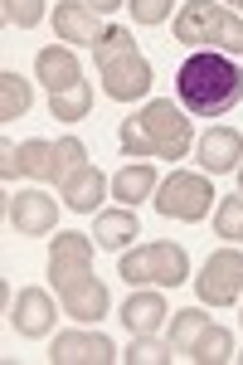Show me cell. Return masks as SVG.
Listing matches in <instances>:
<instances>
[{"instance_id":"7","label":"cell","mask_w":243,"mask_h":365,"mask_svg":"<svg viewBox=\"0 0 243 365\" xmlns=\"http://www.w3.org/2000/svg\"><path fill=\"white\" fill-rule=\"evenodd\" d=\"M195 297L205 307H239L243 297V253L239 249H214L205 258V268L195 273Z\"/></svg>"},{"instance_id":"14","label":"cell","mask_w":243,"mask_h":365,"mask_svg":"<svg viewBox=\"0 0 243 365\" xmlns=\"http://www.w3.org/2000/svg\"><path fill=\"white\" fill-rule=\"evenodd\" d=\"M93 249H98V244H88V234H78V229L54 234V239H49V287H58L63 278L88 273V268H93Z\"/></svg>"},{"instance_id":"8","label":"cell","mask_w":243,"mask_h":365,"mask_svg":"<svg viewBox=\"0 0 243 365\" xmlns=\"http://www.w3.org/2000/svg\"><path fill=\"white\" fill-rule=\"evenodd\" d=\"M54 297L63 302V317H73V322H83V327L103 322V317H108V307H112L108 282L98 278L93 268H88V273H78V278H63L54 287Z\"/></svg>"},{"instance_id":"33","label":"cell","mask_w":243,"mask_h":365,"mask_svg":"<svg viewBox=\"0 0 243 365\" xmlns=\"http://www.w3.org/2000/svg\"><path fill=\"white\" fill-rule=\"evenodd\" d=\"M239 361H243V356H239Z\"/></svg>"},{"instance_id":"6","label":"cell","mask_w":243,"mask_h":365,"mask_svg":"<svg viewBox=\"0 0 243 365\" xmlns=\"http://www.w3.org/2000/svg\"><path fill=\"white\" fill-rule=\"evenodd\" d=\"M151 205L161 210V220L200 225V220L219 205V195H214V185H210V175H200V170H170L161 185H156Z\"/></svg>"},{"instance_id":"3","label":"cell","mask_w":243,"mask_h":365,"mask_svg":"<svg viewBox=\"0 0 243 365\" xmlns=\"http://www.w3.org/2000/svg\"><path fill=\"white\" fill-rule=\"evenodd\" d=\"M78 166H88V146L78 137H54V141L34 137V141H20V146H10V141L0 146V180L5 185L20 180V175L63 185Z\"/></svg>"},{"instance_id":"18","label":"cell","mask_w":243,"mask_h":365,"mask_svg":"<svg viewBox=\"0 0 243 365\" xmlns=\"http://www.w3.org/2000/svg\"><path fill=\"white\" fill-rule=\"evenodd\" d=\"M34 78L49 88V93H63V88L83 83V63L68 44H49V49L34 54Z\"/></svg>"},{"instance_id":"20","label":"cell","mask_w":243,"mask_h":365,"mask_svg":"<svg viewBox=\"0 0 243 365\" xmlns=\"http://www.w3.org/2000/svg\"><path fill=\"white\" fill-rule=\"evenodd\" d=\"M156 185H161V175H156V166L151 161H132V166H122L117 175H112V200H122V205H141V200L156 195Z\"/></svg>"},{"instance_id":"34","label":"cell","mask_w":243,"mask_h":365,"mask_svg":"<svg viewBox=\"0 0 243 365\" xmlns=\"http://www.w3.org/2000/svg\"><path fill=\"white\" fill-rule=\"evenodd\" d=\"M239 317H243V312H239Z\"/></svg>"},{"instance_id":"21","label":"cell","mask_w":243,"mask_h":365,"mask_svg":"<svg viewBox=\"0 0 243 365\" xmlns=\"http://www.w3.org/2000/svg\"><path fill=\"white\" fill-rule=\"evenodd\" d=\"M185 356L195 365H224V361H234V331H229V327H219V322H210L200 336L190 341Z\"/></svg>"},{"instance_id":"1","label":"cell","mask_w":243,"mask_h":365,"mask_svg":"<svg viewBox=\"0 0 243 365\" xmlns=\"http://www.w3.org/2000/svg\"><path fill=\"white\" fill-rule=\"evenodd\" d=\"M175 98L195 117H229L243 103V63L219 49H195L175 68Z\"/></svg>"},{"instance_id":"24","label":"cell","mask_w":243,"mask_h":365,"mask_svg":"<svg viewBox=\"0 0 243 365\" xmlns=\"http://www.w3.org/2000/svg\"><path fill=\"white\" fill-rule=\"evenodd\" d=\"M210 322H205V302L200 307H180V312H170V327H165V341L175 346V356H185L190 351V341L200 336Z\"/></svg>"},{"instance_id":"15","label":"cell","mask_w":243,"mask_h":365,"mask_svg":"<svg viewBox=\"0 0 243 365\" xmlns=\"http://www.w3.org/2000/svg\"><path fill=\"white\" fill-rule=\"evenodd\" d=\"M195 156H200L205 175L239 170V161H243V132H239V127H210L205 137L195 141Z\"/></svg>"},{"instance_id":"25","label":"cell","mask_w":243,"mask_h":365,"mask_svg":"<svg viewBox=\"0 0 243 365\" xmlns=\"http://www.w3.org/2000/svg\"><path fill=\"white\" fill-rule=\"evenodd\" d=\"M122 361L127 365H165V361H175V346H170L161 331H156V336H132Z\"/></svg>"},{"instance_id":"4","label":"cell","mask_w":243,"mask_h":365,"mask_svg":"<svg viewBox=\"0 0 243 365\" xmlns=\"http://www.w3.org/2000/svg\"><path fill=\"white\" fill-rule=\"evenodd\" d=\"M175 44H190V49H219V54H243V15H234L229 5H214V0H185L175 10Z\"/></svg>"},{"instance_id":"23","label":"cell","mask_w":243,"mask_h":365,"mask_svg":"<svg viewBox=\"0 0 243 365\" xmlns=\"http://www.w3.org/2000/svg\"><path fill=\"white\" fill-rule=\"evenodd\" d=\"M88 113H93V88L88 83H73V88H63V93H49V117H54V122H83Z\"/></svg>"},{"instance_id":"16","label":"cell","mask_w":243,"mask_h":365,"mask_svg":"<svg viewBox=\"0 0 243 365\" xmlns=\"http://www.w3.org/2000/svg\"><path fill=\"white\" fill-rule=\"evenodd\" d=\"M108 190H112V180L93 166V161H88V166H78L68 180H63V185H58V200H63L73 215H88V210H103Z\"/></svg>"},{"instance_id":"28","label":"cell","mask_w":243,"mask_h":365,"mask_svg":"<svg viewBox=\"0 0 243 365\" xmlns=\"http://www.w3.org/2000/svg\"><path fill=\"white\" fill-rule=\"evenodd\" d=\"M0 15L15 29H34L44 20V0H0Z\"/></svg>"},{"instance_id":"29","label":"cell","mask_w":243,"mask_h":365,"mask_svg":"<svg viewBox=\"0 0 243 365\" xmlns=\"http://www.w3.org/2000/svg\"><path fill=\"white\" fill-rule=\"evenodd\" d=\"M127 10H132L136 25H165L170 10H175V0H127Z\"/></svg>"},{"instance_id":"11","label":"cell","mask_w":243,"mask_h":365,"mask_svg":"<svg viewBox=\"0 0 243 365\" xmlns=\"http://www.w3.org/2000/svg\"><path fill=\"white\" fill-rule=\"evenodd\" d=\"M98 73H103V93L112 103H136V98L151 93V63L141 58V49H127V54L108 58Z\"/></svg>"},{"instance_id":"5","label":"cell","mask_w":243,"mask_h":365,"mask_svg":"<svg viewBox=\"0 0 243 365\" xmlns=\"http://www.w3.org/2000/svg\"><path fill=\"white\" fill-rule=\"evenodd\" d=\"M117 278H127L132 287H180L190 282V253L170 239L141 244V249H122L117 253Z\"/></svg>"},{"instance_id":"26","label":"cell","mask_w":243,"mask_h":365,"mask_svg":"<svg viewBox=\"0 0 243 365\" xmlns=\"http://www.w3.org/2000/svg\"><path fill=\"white\" fill-rule=\"evenodd\" d=\"M214 234L229 244H243V195H229L214 205Z\"/></svg>"},{"instance_id":"27","label":"cell","mask_w":243,"mask_h":365,"mask_svg":"<svg viewBox=\"0 0 243 365\" xmlns=\"http://www.w3.org/2000/svg\"><path fill=\"white\" fill-rule=\"evenodd\" d=\"M127 49H136V39L127 34V25H108V29H103V39H98V44L88 49V54H93V63H98V68H103L108 58L127 54Z\"/></svg>"},{"instance_id":"22","label":"cell","mask_w":243,"mask_h":365,"mask_svg":"<svg viewBox=\"0 0 243 365\" xmlns=\"http://www.w3.org/2000/svg\"><path fill=\"white\" fill-rule=\"evenodd\" d=\"M29 103H34L29 78L15 73V68H5V73H0V122H20V117L29 113Z\"/></svg>"},{"instance_id":"2","label":"cell","mask_w":243,"mask_h":365,"mask_svg":"<svg viewBox=\"0 0 243 365\" xmlns=\"http://www.w3.org/2000/svg\"><path fill=\"white\" fill-rule=\"evenodd\" d=\"M122 156H151V161H180L190 146H195V132H190V117L180 103L170 98H151L141 113H132L122 122Z\"/></svg>"},{"instance_id":"31","label":"cell","mask_w":243,"mask_h":365,"mask_svg":"<svg viewBox=\"0 0 243 365\" xmlns=\"http://www.w3.org/2000/svg\"><path fill=\"white\" fill-rule=\"evenodd\" d=\"M224 5H234V15H243V0H224Z\"/></svg>"},{"instance_id":"13","label":"cell","mask_w":243,"mask_h":365,"mask_svg":"<svg viewBox=\"0 0 243 365\" xmlns=\"http://www.w3.org/2000/svg\"><path fill=\"white\" fill-rule=\"evenodd\" d=\"M49 25H54V34L63 39V44H98L103 39V15L88 5V0H58L54 10H49Z\"/></svg>"},{"instance_id":"17","label":"cell","mask_w":243,"mask_h":365,"mask_svg":"<svg viewBox=\"0 0 243 365\" xmlns=\"http://www.w3.org/2000/svg\"><path fill=\"white\" fill-rule=\"evenodd\" d=\"M165 292H156V287H141V292H132L127 302H122V327H127V336H156L165 327Z\"/></svg>"},{"instance_id":"12","label":"cell","mask_w":243,"mask_h":365,"mask_svg":"<svg viewBox=\"0 0 243 365\" xmlns=\"http://www.w3.org/2000/svg\"><path fill=\"white\" fill-rule=\"evenodd\" d=\"M49 361L54 365H112V361H122V356H117V346L103 331L78 327V331H58L49 341Z\"/></svg>"},{"instance_id":"10","label":"cell","mask_w":243,"mask_h":365,"mask_svg":"<svg viewBox=\"0 0 243 365\" xmlns=\"http://www.w3.org/2000/svg\"><path fill=\"white\" fill-rule=\"evenodd\" d=\"M5 225L25 239H39L58 225V200H49V190H15L5 195Z\"/></svg>"},{"instance_id":"9","label":"cell","mask_w":243,"mask_h":365,"mask_svg":"<svg viewBox=\"0 0 243 365\" xmlns=\"http://www.w3.org/2000/svg\"><path fill=\"white\" fill-rule=\"evenodd\" d=\"M58 307H63V302L49 297L44 287H20V292H15V302L5 307V317H10V327H15L25 341H39V336H49V331H54Z\"/></svg>"},{"instance_id":"30","label":"cell","mask_w":243,"mask_h":365,"mask_svg":"<svg viewBox=\"0 0 243 365\" xmlns=\"http://www.w3.org/2000/svg\"><path fill=\"white\" fill-rule=\"evenodd\" d=\"M88 5H93V10H98V15H112V10H122V5H127V0H88Z\"/></svg>"},{"instance_id":"32","label":"cell","mask_w":243,"mask_h":365,"mask_svg":"<svg viewBox=\"0 0 243 365\" xmlns=\"http://www.w3.org/2000/svg\"><path fill=\"white\" fill-rule=\"evenodd\" d=\"M234 175H239V195H243V161H239V170H234Z\"/></svg>"},{"instance_id":"19","label":"cell","mask_w":243,"mask_h":365,"mask_svg":"<svg viewBox=\"0 0 243 365\" xmlns=\"http://www.w3.org/2000/svg\"><path fill=\"white\" fill-rule=\"evenodd\" d=\"M136 234H141V220H136L132 205H117V210H98V220H93V244L98 249H112L122 253L132 244Z\"/></svg>"}]
</instances>
